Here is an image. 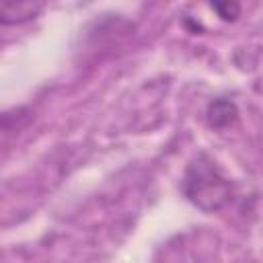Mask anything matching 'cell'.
<instances>
[{"mask_svg":"<svg viewBox=\"0 0 263 263\" xmlns=\"http://www.w3.org/2000/svg\"><path fill=\"white\" fill-rule=\"evenodd\" d=\"M183 193L199 210L218 212L230 201L232 185L214 160H210L205 154H199L189 162L185 171Z\"/></svg>","mask_w":263,"mask_h":263,"instance_id":"6da1fadb","label":"cell"},{"mask_svg":"<svg viewBox=\"0 0 263 263\" xmlns=\"http://www.w3.org/2000/svg\"><path fill=\"white\" fill-rule=\"evenodd\" d=\"M45 6V0H0L2 25H21L33 21Z\"/></svg>","mask_w":263,"mask_h":263,"instance_id":"7a4b0ae2","label":"cell"},{"mask_svg":"<svg viewBox=\"0 0 263 263\" xmlns=\"http://www.w3.org/2000/svg\"><path fill=\"white\" fill-rule=\"evenodd\" d=\"M208 123L214 129H228L238 119V109L230 99H214L208 105Z\"/></svg>","mask_w":263,"mask_h":263,"instance_id":"3957f363","label":"cell"},{"mask_svg":"<svg viewBox=\"0 0 263 263\" xmlns=\"http://www.w3.org/2000/svg\"><path fill=\"white\" fill-rule=\"evenodd\" d=\"M210 6L226 23H234L240 16V2L238 0H210Z\"/></svg>","mask_w":263,"mask_h":263,"instance_id":"277c9868","label":"cell"}]
</instances>
